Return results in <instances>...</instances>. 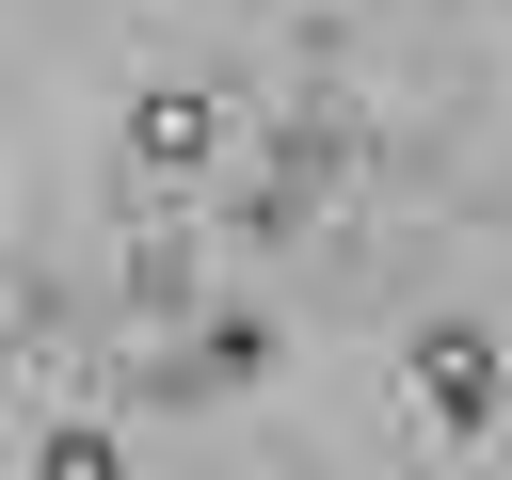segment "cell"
Segmentation results:
<instances>
[{
	"mask_svg": "<svg viewBox=\"0 0 512 480\" xmlns=\"http://www.w3.org/2000/svg\"><path fill=\"white\" fill-rule=\"evenodd\" d=\"M240 144H256V128H240V96H224V80H144V96L112 112V208H128V192L208 208V192L240 176Z\"/></svg>",
	"mask_w": 512,
	"mask_h": 480,
	"instance_id": "1",
	"label": "cell"
},
{
	"mask_svg": "<svg viewBox=\"0 0 512 480\" xmlns=\"http://www.w3.org/2000/svg\"><path fill=\"white\" fill-rule=\"evenodd\" d=\"M400 416H416V448H496L512 432V336L464 304L400 320Z\"/></svg>",
	"mask_w": 512,
	"mask_h": 480,
	"instance_id": "2",
	"label": "cell"
},
{
	"mask_svg": "<svg viewBox=\"0 0 512 480\" xmlns=\"http://www.w3.org/2000/svg\"><path fill=\"white\" fill-rule=\"evenodd\" d=\"M272 368H288V320H272L256 288H208V320H192L176 352H144V400L192 416V400H256Z\"/></svg>",
	"mask_w": 512,
	"mask_h": 480,
	"instance_id": "3",
	"label": "cell"
},
{
	"mask_svg": "<svg viewBox=\"0 0 512 480\" xmlns=\"http://www.w3.org/2000/svg\"><path fill=\"white\" fill-rule=\"evenodd\" d=\"M32 464H48V480H96V464H128V432H96V416H48V432H32Z\"/></svg>",
	"mask_w": 512,
	"mask_h": 480,
	"instance_id": "4",
	"label": "cell"
},
{
	"mask_svg": "<svg viewBox=\"0 0 512 480\" xmlns=\"http://www.w3.org/2000/svg\"><path fill=\"white\" fill-rule=\"evenodd\" d=\"M176 16H192V0H176Z\"/></svg>",
	"mask_w": 512,
	"mask_h": 480,
	"instance_id": "5",
	"label": "cell"
}]
</instances>
